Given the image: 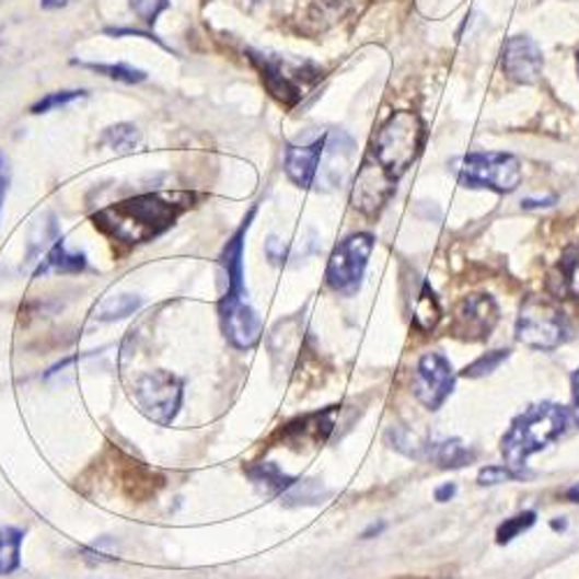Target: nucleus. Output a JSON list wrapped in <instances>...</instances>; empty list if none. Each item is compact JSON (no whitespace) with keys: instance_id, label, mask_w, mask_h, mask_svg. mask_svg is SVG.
Segmentation results:
<instances>
[{"instance_id":"36","label":"nucleus","mask_w":579,"mask_h":579,"mask_svg":"<svg viewBox=\"0 0 579 579\" xmlns=\"http://www.w3.org/2000/svg\"><path fill=\"white\" fill-rule=\"evenodd\" d=\"M566 496L570 498V501H575V503H579V483L577 485H572L568 491H566Z\"/></svg>"},{"instance_id":"26","label":"nucleus","mask_w":579,"mask_h":579,"mask_svg":"<svg viewBox=\"0 0 579 579\" xmlns=\"http://www.w3.org/2000/svg\"><path fill=\"white\" fill-rule=\"evenodd\" d=\"M86 91H56V93H49L45 95L43 100H37V103L33 105V114H47L51 109H58V107H66L70 103H74V100L84 97Z\"/></svg>"},{"instance_id":"24","label":"nucleus","mask_w":579,"mask_h":579,"mask_svg":"<svg viewBox=\"0 0 579 579\" xmlns=\"http://www.w3.org/2000/svg\"><path fill=\"white\" fill-rule=\"evenodd\" d=\"M533 524H535V512H531V510L529 512H522V514H517L512 519H506V522L501 526H498V531H496L498 543H501V545L510 543L512 537H517L519 533H524Z\"/></svg>"},{"instance_id":"35","label":"nucleus","mask_w":579,"mask_h":579,"mask_svg":"<svg viewBox=\"0 0 579 579\" xmlns=\"http://www.w3.org/2000/svg\"><path fill=\"white\" fill-rule=\"evenodd\" d=\"M39 5L45 10H58V8H66L68 0H39Z\"/></svg>"},{"instance_id":"9","label":"nucleus","mask_w":579,"mask_h":579,"mask_svg":"<svg viewBox=\"0 0 579 579\" xmlns=\"http://www.w3.org/2000/svg\"><path fill=\"white\" fill-rule=\"evenodd\" d=\"M28 263H35L33 276L82 274L89 265L84 253L68 251V246L63 242V234L58 232L54 218H49V223L39 228L37 236L31 239Z\"/></svg>"},{"instance_id":"1","label":"nucleus","mask_w":579,"mask_h":579,"mask_svg":"<svg viewBox=\"0 0 579 579\" xmlns=\"http://www.w3.org/2000/svg\"><path fill=\"white\" fill-rule=\"evenodd\" d=\"M427 130L415 112H394L371 139V147L357 170L350 205L367 216L381 211L398 178L422 153Z\"/></svg>"},{"instance_id":"16","label":"nucleus","mask_w":579,"mask_h":579,"mask_svg":"<svg viewBox=\"0 0 579 579\" xmlns=\"http://www.w3.org/2000/svg\"><path fill=\"white\" fill-rule=\"evenodd\" d=\"M327 147V132L311 139L309 144H290L286 149V174L290 182L299 188L317 186L323 170V158Z\"/></svg>"},{"instance_id":"15","label":"nucleus","mask_w":579,"mask_h":579,"mask_svg":"<svg viewBox=\"0 0 579 579\" xmlns=\"http://www.w3.org/2000/svg\"><path fill=\"white\" fill-rule=\"evenodd\" d=\"M218 317L228 341L239 350H251L263 338L265 325L259 313L248 302L218 304Z\"/></svg>"},{"instance_id":"33","label":"nucleus","mask_w":579,"mask_h":579,"mask_svg":"<svg viewBox=\"0 0 579 579\" xmlns=\"http://www.w3.org/2000/svg\"><path fill=\"white\" fill-rule=\"evenodd\" d=\"M572 408H575V419L579 425V371L572 375Z\"/></svg>"},{"instance_id":"6","label":"nucleus","mask_w":579,"mask_h":579,"mask_svg":"<svg viewBox=\"0 0 579 579\" xmlns=\"http://www.w3.org/2000/svg\"><path fill=\"white\" fill-rule=\"evenodd\" d=\"M132 402L137 410L151 422L167 427L182 410L184 404V381L172 371L158 369L147 371L132 385Z\"/></svg>"},{"instance_id":"34","label":"nucleus","mask_w":579,"mask_h":579,"mask_svg":"<svg viewBox=\"0 0 579 579\" xmlns=\"http://www.w3.org/2000/svg\"><path fill=\"white\" fill-rule=\"evenodd\" d=\"M454 491H456L454 485H443V487H438V489H436V501H441V503L450 501V498L454 496Z\"/></svg>"},{"instance_id":"29","label":"nucleus","mask_w":579,"mask_h":579,"mask_svg":"<svg viewBox=\"0 0 579 579\" xmlns=\"http://www.w3.org/2000/svg\"><path fill=\"white\" fill-rule=\"evenodd\" d=\"M506 480H524V473L512 471L510 466H491V468L480 471V475H477V483L480 485H498Z\"/></svg>"},{"instance_id":"18","label":"nucleus","mask_w":579,"mask_h":579,"mask_svg":"<svg viewBox=\"0 0 579 579\" xmlns=\"http://www.w3.org/2000/svg\"><path fill=\"white\" fill-rule=\"evenodd\" d=\"M24 535L22 529L0 524V577L12 575L22 566Z\"/></svg>"},{"instance_id":"22","label":"nucleus","mask_w":579,"mask_h":579,"mask_svg":"<svg viewBox=\"0 0 579 579\" xmlns=\"http://www.w3.org/2000/svg\"><path fill=\"white\" fill-rule=\"evenodd\" d=\"M438 317H441V309H438L436 294L429 288V283H425L422 294H419L417 309H415V323L422 329H431L438 323Z\"/></svg>"},{"instance_id":"37","label":"nucleus","mask_w":579,"mask_h":579,"mask_svg":"<svg viewBox=\"0 0 579 579\" xmlns=\"http://www.w3.org/2000/svg\"><path fill=\"white\" fill-rule=\"evenodd\" d=\"M577 66H579V54H577Z\"/></svg>"},{"instance_id":"3","label":"nucleus","mask_w":579,"mask_h":579,"mask_svg":"<svg viewBox=\"0 0 579 579\" xmlns=\"http://www.w3.org/2000/svg\"><path fill=\"white\" fill-rule=\"evenodd\" d=\"M570 425L568 408L558 404H537L519 415L501 441V454L506 466L522 471L529 456L552 445L561 438Z\"/></svg>"},{"instance_id":"14","label":"nucleus","mask_w":579,"mask_h":579,"mask_svg":"<svg viewBox=\"0 0 579 579\" xmlns=\"http://www.w3.org/2000/svg\"><path fill=\"white\" fill-rule=\"evenodd\" d=\"M255 213H257V207L248 211L244 223L239 225V230L228 239V244L221 253V267L225 271V294L221 297V302L218 304H236V302H246L248 299L246 271H244V244H246V232L253 223Z\"/></svg>"},{"instance_id":"12","label":"nucleus","mask_w":579,"mask_h":579,"mask_svg":"<svg viewBox=\"0 0 579 579\" xmlns=\"http://www.w3.org/2000/svg\"><path fill=\"white\" fill-rule=\"evenodd\" d=\"M454 390V371L441 352H427L417 362L413 394L429 410H438Z\"/></svg>"},{"instance_id":"8","label":"nucleus","mask_w":579,"mask_h":579,"mask_svg":"<svg viewBox=\"0 0 579 579\" xmlns=\"http://www.w3.org/2000/svg\"><path fill=\"white\" fill-rule=\"evenodd\" d=\"M373 246L375 239L369 232H357L346 236L329 255V263L325 269V283L336 294L352 297L359 290V286H362Z\"/></svg>"},{"instance_id":"23","label":"nucleus","mask_w":579,"mask_h":579,"mask_svg":"<svg viewBox=\"0 0 579 579\" xmlns=\"http://www.w3.org/2000/svg\"><path fill=\"white\" fill-rule=\"evenodd\" d=\"M137 128L130 124L107 128V132L103 135V142L109 144L114 151H132L137 147Z\"/></svg>"},{"instance_id":"11","label":"nucleus","mask_w":579,"mask_h":579,"mask_svg":"<svg viewBox=\"0 0 579 579\" xmlns=\"http://www.w3.org/2000/svg\"><path fill=\"white\" fill-rule=\"evenodd\" d=\"M336 413L338 406H327L325 410L299 415L290 419V422L281 425V429H276L269 438V443L292 450L321 448L329 441V436L336 429Z\"/></svg>"},{"instance_id":"21","label":"nucleus","mask_w":579,"mask_h":579,"mask_svg":"<svg viewBox=\"0 0 579 579\" xmlns=\"http://www.w3.org/2000/svg\"><path fill=\"white\" fill-rule=\"evenodd\" d=\"M429 456H433L438 464L443 468H456L468 464L473 454L462 445V441H445V443H436L433 448L429 445Z\"/></svg>"},{"instance_id":"28","label":"nucleus","mask_w":579,"mask_h":579,"mask_svg":"<svg viewBox=\"0 0 579 579\" xmlns=\"http://www.w3.org/2000/svg\"><path fill=\"white\" fill-rule=\"evenodd\" d=\"M130 8L147 26H153L158 16L170 8V0H130Z\"/></svg>"},{"instance_id":"13","label":"nucleus","mask_w":579,"mask_h":579,"mask_svg":"<svg viewBox=\"0 0 579 579\" xmlns=\"http://www.w3.org/2000/svg\"><path fill=\"white\" fill-rule=\"evenodd\" d=\"M498 323V306L489 294H468L452 311L450 332L464 341H483Z\"/></svg>"},{"instance_id":"19","label":"nucleus","mask_w":579,"mask_h":579,"mask_svg":"<svg viewBox=\"0 0 579 579\" xmlns=\"http://www.w3.org/2000/svg\"><path fill=\"white\" fill-rule=\"evenodd\" d=\"M139 306H142V299H139L137 294L105 297L103 302L95 306V317H97V321L114 323V321H121V317L132 315Z\"/></svg>"},{"instance_id":"17","label":"nucleus","mask_w":579,"mask_h":579,"mask_svg":"<svg viewBox=\"0 0 579 579\" xmlns=\"http://www.w3.org/2000/svg\"><path fill=\"white\" fill-rule=\"evenodd\" d=\"M503 72L519 84H535L543 74V51L531 37L514 35L503 47Z\"/></svg>"},{"instance_id":"4","label":"nucleus","mask_w":579,"mask_h":579,"mask_svg":"<svg viewBox=\"0 0 579 579\" xmlns=\"http://www.w3.org/2000/svg\"><path fill=\"white\" fill-rule=\"evenodd\" d=\"M246 56L257 70L259 79H263L269 95L288 109L302 103L323 77L321 66L311 61H299V58H290L283 54L248 49Z\"/></svg>"},{"instance_id":"25","label":"nucleus","mask_w":579,"mask_h":579,"mask_svg":"<svg viewBox=\"0 0 579 579\" xmlns=\"http://www.w3.org/2000/svg\"><path fill=\"white\" fill-rule=\"evenodd\" d=\"M561 276L568 292L579 299V242L566 251L561 259Z\"/></svg>"},{"instance_id":"7","label":"nucleus","mask_w":579,"mask_h":579,"mask_svg":"<svg viewBox=\"0 0 579 579\" xmlns=\"http://www.w3.org/2000/svg\"><path fill=\"white\" fill-rule=\"evenodd\" d=\"M517 338L537 350H554L568 338L564 311L549 297H529L519 309Z\"/></svg>"},{"instance_id":"2","label":"nucleus","mask_w":579,"mask_h":579,"mask_svg":"<svg viewBox=\"0 0 579 579\" xmlns=\"http://www.w3.org/2000/svg\"><path fill=\"white\" fill-rule=\"evenodd\" d=\"M193 202L188 193H147L93 213L95 230L118 246H142L165 234Z\"/></svg>"},{"instance_id":"10","label":"nucleus","mask_w":579,"mask_h":579,"mask_svg":"<svg viewBox=\"0 0 579 579\" xmlns=\"http://www.w3.org/2000/svg\"><path fill=\"white\" fill-rule=\"evenodd\" d=\"M244 471L259 494L281 498L286 506H313L323 498V489L313 480H297L271 462L251 464Z\"/></svg>"},{"instance_id":"27","label":"nucleus","mask_w":579,"mask_h":579,"mask_svg":"<svg viewBox=\"0 0 579 579\" xmlns=\"http://www.w3.org/2000/svg\"><path fill=\"white\" fill-rule=\"evenodd\" d=\"M510 350H494V352H487L483 355L480 359H475V362L471 367H466L464 375L468 378H480V375H487L491 371H496L498 367H501L506 359H508Z\"/></svg>"},{"instance_id":"30","label":"nucleus","mask_w":579,"mask_h":579,"mask_svg":"<svg viewBox=\"0 0 579 579\" xmlns=\"http://www.w3.org/2000/svg\"><path fill=\"white\" fill-rule=\"evenodd\" d=\"M8 188H10V163H8L5 153L0 151V211H3Z\"/></svg>"},{"instance_id":"32","label":"nucleus","mask_w":579,"mask_h":579,"mask_svg":"<svg viewBox=\"0 0 579 579\" xmlns=\"http://www.w3.org/2000/svg\"><path fill=\"white\" fill-rule=\"evenodd\" d=\"M556 202V197H529L522 202L524 209H545V207H552Z\"/></svg>"},{"instance_id":"31","label":"nucleus","mask_w":579,"mask_h":579,"mask_svg":"<svg viewBox=\"0 0 579 579\" xmlns=\"http://www.w3.org/2000/svg\"><path fill=\"white\" fill-rule=\"evenodd\" d=\"M267 257L271 259L274 265H278L286 257V246L281 242H278V239H274V236L267 242Z\"/></svg>"},{"instance_id":"20","label":"nucleus","mask_w":579,"mask_h":579,"mask_svg":"<svg viewBox=\"0 0 579 579\" xmlns=\"http://www.w3.org/2000/svg\"><path fill=\"white\" fill-rule=\"evenodd\" d=\"M72 63L79 68H89L97 74H105L109 79H116V82H124V84H139L147 79L144 70H137L126 63H116V66L114 63H84V61H72Z\"/></svg>"},{"instance_id":"5","label":"nucleus","mask_w":579,"mask_h":579,"mask_svg":"<svg viewBox=\"0 0 579 579\" xmlns=\"http://www.w3.org/2000/svg\"><path fill=\"white\" fill-rule=\"evenodd\" d=\"M452 172L466 188H489L496 193H512L522 182V165L510 153H468L454 158Z\"/></svg>"}]
</instances>
